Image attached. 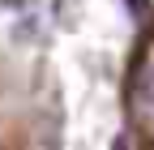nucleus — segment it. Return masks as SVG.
<instances>
[{"mask_svg": "<svg viewBox=\"0 0 154 150\" xmlns=\"http://www.w3.org/2000/svg\"><path fill=\"white\" fill-rule=\"evenodd\" d=\"M120 116L128 142L154 150V9L137 26L120 69Z\"/></svg>", "mask_w": 154, "mask_h": 150, "instance_id": "1", "label": "nucleus"}]
</instances>
